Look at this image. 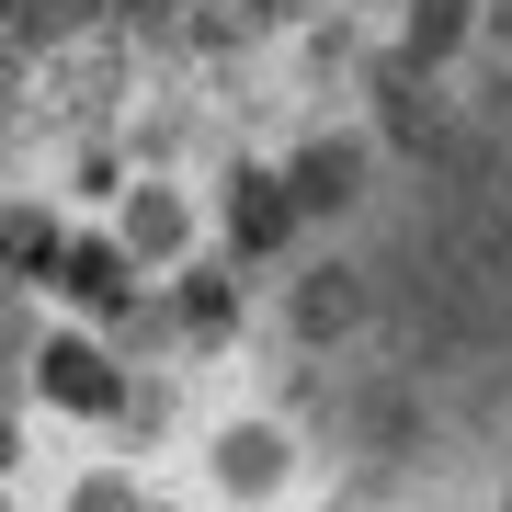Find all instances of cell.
<instances>
[{
	"label": "cell",
	"mask_w": 512,
	"mask_h": 512,
	"mask_svg": "<svg viewBox=\"0 0 512 512\" xmlns=\"http://www.w3.org/2000/svg\"><path fill=\"white\" fill-rule=\"evenodd\" d=\"M46 399H69V410H103V399H114V365H103L92 342H57V353H46Z\"/></svg>",
	"instance_id": "obj_1"
},
{
	"label": "cell",
	"mask_w": 512,
	"mask_h": 512,
	"mask_svg": "<svg viewBox=\"0 0 512 512\" xmlns=\"http://www.w3.org/2000/svg\"><path fill=\"white\" fill-rule=\"evenodd\" d=\"M0 456H12V433H0Z\"/></svg>",
	"instance_id": "obj_2"
}]
</instances>
